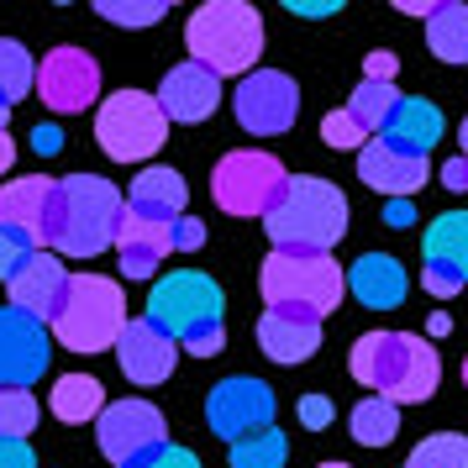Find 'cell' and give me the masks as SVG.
Wrapping results in <instances>:
<instances>
[{"mask_svg": "<svg viewBox=\"0 0 468 468\" xmlns=\"http://www.w3.org/2000/svg\"><path fill=\"white\" fill-rule=\"evenodd\" d=\"M258 290L269 300V311H305V316H332L347 295L342 269L332 253H269Z\"/></svg>", "mask_w": 468, "mask_h": 468, "instance_id": "7", "label": "cell"}, {"mask_svg": "<svg viewBox=\"0 0 468 468\" xmlns=\"http://www.w3.org/2000/svg\"><path fill=\"white\" fill-rule=\"evenodd\" d=\"M295 416H300L305 431H321V426H332V400H326V395H305Z\"/></svg>", "mask_w": 468, "mask_h": 468, "instance_id": "38", "label": "cell"}, {"mask_svg": "<svg viewBox=\"0 0 468 468\" xmlns=\"http://www.w3.org/2000/svg\"><path fill=\"white\" fill-rule=\"evenodd\" d=\"M48 200H53V179L48 174H22V179L0 185V227H22V232L37 237Z\"/></svg>", "mask_w": 468, "mask_h": 468, "instance_id": "25", "label": "cell"}, {"mask_svg": "<svg viewBox=\"0 0 468 468\" xmlns=\"http://www.w3.org/2000/svg\"><path fill=\"white\" fill-rule=\"evenodd\" d=\"M258 347L274 363H305L321 347V321L305 311H263L258 316Z\"/></svg>", "mask_w": 468, "mask_h": 468, "instance_id": "20", "label": "cell"}, {"mask_svg": "<svg viewBox=\"0 0 468 468\" xmlns=\"http://www.w3.org/2000/svg\"><path fill=\"white\" fill-rule=\"evenodd\" d=\"M353 379L363 389H374L384 400L395 405H421L437 395V384H442V358H437V347L416 332H363L353 342Z\"/></svg>", "mask_w": 468, "mask_h": 468, "instance_id": "2", "label": "cell"}, {"mask_svg": "<svg viewBox=\"0 0 468 468\" xmlns=\"http://www.w3.org/2000/svg\"><path fill=\"white\" fill-rule=\"evenodd\" d=\"M200 242H206V221H195V216H179V221H174V248H179V253H195Z\"/></svg>", "mask_w": 468, "mask_h": 468, "instance_id": "40", "label": "cell"}, {"mask_svg": "<svg viewBox=\"0 0 468 468\" xmlns=\"http://www.w3.org/2000/svg\"><path fill=\"white\" fill-rule=\"evenodd\" d=\"M227 295L211 274L200 269H174L169 279H158L148 290V321L158 332H169L185 353L195 358H216L227 347V326H221Z\"/></svg>", "mask_w": 468, "mask_h": 468, "instance_id": "4", "label": "cell"}, {"mask_svg": "<svg viewBox=\"0 0 468 468\" xmlns=\"http://www.w3.org/2000/svg\"><path fill=\"white\" fill-rule=\"evenodd\" d=\"M95 442H101V452H106L116 468H132V463H143L148 452H158V447L169 442V426L158 416V405L116 400L95 416Z\"/></svg>", "mask_w": 468, "mask_h": 468, "instance_id": "10", "label": "cell"}, {"mask_svg": "<svg viewBox=\"0 0 468 468\" xmlns=\"http://www.w3.org/2000/svg\"><path fill=\"white\" fill-rule=\"evenodd\" d=\"M353 442L363 447H389L395 437H400V405L384 400V395H368V400L353 405Z\"/></svg>", "mask_w": 468, "mask_h": 468, "instance_id": "28", "label": "cell"}, {"mask_svg": "<svg viewBox=\"0 0 468 468\" xmlns=\"http://www.w3.org/2000/svg\"><path fill=\"white\" fill-rule=\"evenodd\" d=\"M442 111L431 106V101H421V95H400V106H395V116H389V127H384V143H395V148L405 153H431V143H442Z\"/></svg>", "mask_w": 468, "mask_h": 468, "instance_id": "24", "label": "cell"}, {"mask_svg": "<svg viewBox=\"0 0 468 468\" xmlns=\"http://www.w3.org/2000/svg\"><path fill=\"white\" fill-rule=\"evenodd\" d=\"M426 43L442 64H468V5L463 0H431Z\"/></svg>", "mask_w": 468, "mask_h": 468, "instance_id": "27", "label": "cell"}, {"mask_svg": "<svg viewBox=\"0 0 468 468\" xmlns=\"http://www.w3.org/2000/svg\"><path fill=\"white\" fill-rule=\"evenodd\" d=\"M263 232L274 253H332L347 232V195L321 174H295L269 206Z\"/></svg>", "mask_w": 468, "mask_h": 468, "instance_id": "3", "label": "cell"}, {"mask_svg": "<svg viewBox=\"0 0 468 468\" xmlns=\"http://www.w3.org/2000/svg\"><path fill=\"white\" fill-rule=\"evenodd\" d=\"M5 122H11V111H0V132H5Z\"/></svg>", "mask_w": 468, "mask_h": 468, "instance_id": "49", "label": "cell"}, {"mask_svg": "<svg viewBox=\"0 0 468 468\" xmlns=\"http://www.w3.org/2000/svg\"><path fill=\"white\" fill-rule=\"evenodd\" d=\"M232 111L242 132H253V137H279V132L295 127L300 116V90L290 74H279V69H253V74H242V85L232 95Z\"/></svg>", "mask_w": 468, "mask_h": 468, "instance_id": "11", "label": "cell"}, {"mask_svg": "<svg viewBox=\"0 0 468 468\" xmlns=\"http://www.w3.org/2000/svg\"><path fill=\"white\" fill-rule=\"evenodd\" d=\"M463 384H468V358H463Z\"/></svg>", "mask_w": 468, "mask_h": 468, "instance_id": "51", "label": "cell"}, {"mask_svg": "<svg viewBox=\"0 0 468 468\" xmlns=\"http://www.w3.org/2000/svg\"><path fill=\"white\" fill-rule=\"evenodd\" d=\"M426 332H431V337H447V332H452V321H447V316H431V326H426Z\"/></svg>", "mask_w": 468, "mask_h": 468, "instance_id": "47", "label": "cell"}, {"mask_svg": "<svg viewBox=\"0 0 468 468\" xmlns=\"http://www.w3.org/2000/svg\"><path fill=\"white\" fill-rule=\"evenodd\" d=\"M48 410L64 426H85L106 410V389H101L95 374H64V379L53 384V395H48Z\"/></svg>", "mask_w": 468, "mask_h": 468, "instance_id": "26", "label": "cell"}, {"mask_svg": "<svg viewBox=\"0 0 468 468\" xmlns=\"http://www.w3.org/2000/svg\"><path fill=\"white\" fill-rule=\"evenodd\" d=\"M185 206H190V185H185V174H174V169H143L137 179H132V200H127L132 216L174 227V221L185 216Z\"/></svg>", "mask_w": 468, "mask_h": 468, "instance_id": "23", "label": "cell"}, {"mask_svg": "<svg viewBox=\"0 0 468 468\" xmlns=\"http://www.w3.org/2000/svg\"><path fill=\"white\" fill-rule=\"evenodd\" d=\"M185 48L190 64L206 74H253L258 53H263V16L248 0H206L185 27Z\"/></svg>", "mask_w": 468, "mask_h": 468, "instance_id": "5", "label": "cell"}, {"mask_svg": "<svg viewBox=\"0 0 468 468\" xmlns=\"http://www.w3.org/2000/svg\"><path fill=\"white\" fill-rule=\"evenodd\" d=\"M11 164H16V143H11V137L0 132V174L11 169Z\"/></svg>", "mask_w": 468, "mask_h": 468, "instance_id": "45", "label": "cell"}, {"mask_svg": "<svg viewBox=\"0 0 468 468\" xmlns=\"http://www.w3.org/2000/svg\"><path fill=\"white\" fill-rule=\"evenodd\" d=\"M116 363H122V374L132 384H164L174 374V363H179V342L169 332H158L148 316H137L116 337Z\"/></svg>", "mask_w": 468, "mask_h": 468, "instance_id": "17", "label": "cell"}, {"mask_svg": "<svg viewBox=\"0 0 468 468\" xmlns=\"http://www.w3.org/2000/svg\"><path fill=\"white\" fill-rule=\"evenodd\" d=\"M290 11H300V16H332L337 5H290Z\"/></svg>", "mask_w": 468, "mask_h": 468, "instance_id": "46", "label": "cell"}, {"mask_svg": "<svg viewBox=\"0 0 468 468\" xmlns=\"http://www.w3.org/2000/svg\"><path fill=\"white\" fill-rule=\"evenodd\" d=\"M169 248H174V227H164V221H143V216L122 211L116 253H122V274L127 279H153Z\"/></svg>", "mask_w": 468, "mask_h": 468, "instance_id": "21", "label": "cell"}, {"mask_svg": "<svg viewBox=\"0 0 468 468\" xmlns=\"http://www.w3.org/2000/svg\"><path fill=\"white\" fill-rule=\"evenodd\" d=\"M405 468H468V437L437 431V437H426V442L405 458Z\"/></svg>", "mask_w": 468, "mask_h": 468, "instance_id": "32", "label": "cell"}, {"mask_svg": "<svg viewBox=\"0 0 468 468\" xmlns=\"http://www.w3.org/2000/svg\"><path fill=\"white\" fill-rule=\"evenodd\" d=\"M158 111L169 116V122H206V116H216V106H221V80L216 74H206L200 64H179L164 74V85H158Z\"/></svg>", "mask_w": 468, "mask_h": 468, "instance_id": "19", "label": "cell"}, {"mask_svg": "<svg viewBox=\"0 0 468 468\" xmlns=\"http://www.w3.org/2000/svg\"><path fill=\"white\" fill-rule=\"evenodd\" d=\"M426 295H458L468 284V211H442L426 227V269H421Z\"/></svg>", "mask_w": 468, "mask_h": 468, "instance_id": "14", "label": "cell"}, {"mask_svg": "<svg viewBox=\"0 0 468 468\" xmlns=\"http://www.w3.org/2000/svg\"><path fill=\"white\" fill-rule=\"evenodd\" d=\"M284 458H290V442H284V431H279V426L232 442V468H284Z\"/></svg>", "mask_w": 468, "mask_h": 468, "instance_id": "31", "label": "cell"}, {"mask_svg": "<svg viewBox=\"0 0 468 468\" xmlns=\"http://www.w3.org/2000/svg\"><path fill=\"white\" fill-rule=\"evenodd\" d=\"M53 358V332L16 305H0V389H27Z\"/></svg>", "mask_w": 468, "mask_h": 468, "instance_id": "13", "label": "cell"}, {"mask_svg": "<svg viewBox=\"0 0 468 468\" xmlns=\"http://www.w3.org/2000/svg\"><path fill=\"white\" fill-rule=\"evenodd\" d=\"M274 389L263 379H248V374H232V379H221L211 389V400H206V421H211L216 437H227V442H242V437H253V431H269L274 426Z\"/></svg>", "mask_w": 468, "mask_h": 468, "instance_id": "12", "label": "cell"}, {"mask_svg": "<svg viewBox=\"0 0 468 468\" xmlns=\"http://www.w3.org/2000/svg\"><path fill=\"white\" fill-rule=\"evenodd\" d=\"M32 253H37V237L32 232H22V227H0V279H5V284L22 274Z\"/></svg>", "mask_w": 468, "mask_h": 468, "instance_id": "35", "label": "cell"}, {"mask_svg": "<svg viewBox=\"0 0 468 468\" xmlns=\"http://www.w3.org/2000/svg\"><path fill=\"white\" fill-rule=\"evenodd\" d=\"M395 106H400V90L395 85H374V80H363L358 90H353V101H347V116L358 122L368 137H384V127H389V116H395Z\"/></svg>", "mask_w": 468, "mask_h": 468, "instance_id": "29", "label": "cell"}, {"mask_svg": "<svg viewBox=\"0 0 468 468\" xmlns=\"http://www.w3.org/2000/svg\"><path fill=\"white\" fill-rule=\"evenodd\" d=\"M389 227H410V200H389Z\"/></svg>", "mask_w": 468, "mask_h": 468, "instance_id": "44", "label": "cell"}, {"mask_svg": "<svg viewBox=\"0 0 468 468\" xmlns=\"http://www.w3.org/2000/svg\"><path fill=\"white\" fill-rule=\"evenodd\" d=\"M458 143H463V153H458V158H468V116H463V132H458Z\"/></svg>", "mask_w": 468, "mask_h": 468, "instance_id": "48", "label": "cell"}, {"mask_svg": "<svg viewBox=\"0 0 468 468\" xmlns=\"http://www.w3.org/2000/svg\"><path fill=\"white\" fill-rule=\"evenodd\" d=\"M169 137V116L158 111L148 90H122L111 95L106 106L95 111V143L106 148V158L116 164H143L164 148Z\"/></svg>", "mask_w": 468, "mask_h": 468, "instance_id": "8", "label": "cell"}, {"mask_svg": "<svg viewBox=\"0 0 468 468\" xmlns=\"http://www.w3.org/2000/svg\"><path fill=\"white\" fill-rule=\"evenodd\" d=\"M32 90L53 111H85L90 101H101V64L85 48H53L37 69V80H32Z\"/></svg>", "mask_w": 468, "mask_h": 468, "instance_id": "15", "label": "cell"}, {"mask_svg": "<svg viewBox=\"0 0 468 468\" xmlns=\"http://www.w3.org/2000/svg\"><path fill=\"white\" fill-rule=\"evenodd\" d=\"M426 174H431V164H426L421 153H405V148H395V143H384V137H374V143L358 148V179L374 195L410 200V195L426 185Z\"/></svg>", "mask_w": 468, "mask_h": 468, "instance_id": "16", "label": "cell"}, {"mask_svg": "<svg viewBox=\"0 0 468 468\" xmlns=\"http://www.w3.org/2000/svg\"><path fill=\"white\" fill-rule=\"evenodd\" d=\"M321 143H326V148H337V153H347V148H363V143H374V137H368V132H363L358 122L347 116V111H332V116L321 122Z\"/></svg>", "mask_w": 468, "mask_h": 468, "instance_id": "36", "label": "cell"}, {"mask_svg": "<svg viewBox=\"0 0 468 468\" xmlns=\"http://www.w3.org/2000/svg\"><path fill=\"white\" fill-rule=\"evenodd\" d=\"M442 185L447 190H458V195H468V158H447L442 164Z\"/></svg>", "mask_w": 468, "mask_h": 468, "instance_id": "42", "label": "cell"}, {"mask_svg": "<svg viewBox=\"0 0 468 468\" xmlns=\"http://www.w3.org/2000/svg\"><path fill=\"white\" fill-rule=\"evenodd\" d=\"M37 426V400L27 389H0V437L27 442V431Z\"/></svg>", "mask_w": 468, "mask_h": 468, "instance_id": "33", "label": "cell"}, {"mask_svg": "<svg viewBox=\"0 0 468 468\" xmlns=\"http://www.w3.org/2000/svg\"><path fill=\"white\" fill-rule=\"evenodd\" d=\"M0 468H37L32 447L16 442V437H0Z\"/></svg>", "mask_w": 468, "mask_h": 468, "instance_id": "41", "label": "cell"}, {"mask_svg": "<svg viewBox=\"0 0 468 468\" xmlns=\"http://www.w3.org/2000/svg\"><path fill=\"white\" fill-rule=\"evenodd\" d=\"M395 69H400V58H395V53H368V58H363V80H374V85H395Z\"/></svg>", "mask_w": 468, "mask_h": 468, "instance_id": "39", "label": "cell"}, {"mask_svg": "<svg viewBox=\"0 0 468 468\" xmlns=\"http://www.w3.org/2000/svg\"><path fill=\"white\" fill-rule=\"evenodd\" d=\"M127 326V295L122 284L106 274H69V295L53 316V337L64 342L69 353H106L116 347Z\"/></svg>", "mask_w": 468, "mask_h": 468, "instance_id": "6", "label": "cell"}, {"mask_svg": "<svg viewBox=\"0 0 468 468\" xmlns=\"http://www.w3.org/2000/svg\"><path fill=\"white\" fill-rule=\"evenodd\" d=\"M342 284H347L368 311H395V305L405 300V290H410L400 258H389V253H363L358 263L342 274Z\"/></svg>", "mask_w": 468, "mask_h": 468, "instance_id": "22", "label": "cell"}, {"mask_svg": "<svg viewBox=\"0 0 468 468\" xmlns=\"http://www.w3.org/2000/svg\"><path fill=\"white\" fill-rule=\"evenodd\" d=\"M32 148L43 153V158H53V153L64 148V132H58V127H37V132H32Z\"/></svg>", "mask_w": 468, "mask_h": 468, "instance_id": "43", "label": "cell"}, {"mask_svg": "<svg viewBox=\"0 0 468 468\" xmlns=\"http://www.w3.org/2000/svg\"><path fill=\"white\" fill-rule=\"evenodd\" d=\"M284 179H290V174H284V164H279L274 153L237 148L216 164L211 195L227 216H269V206H274L279 190H284Z\"/></svg>", "mask_w": 468, "mask_h": 468, "instance_id": "9", "label": "cell"}, {"mask_svg": "<svg viewBox=\"0 0 468 468\" xmlns=\"http://www.w3.org/2000/svg\"><path fill=\"white\" fill-rule=\"evenodd\" d=\"M132 468H200V458H195L190 447H179V442H164L158 452H148L143 463H132Z\"/></svg>", "mask_w": 468, "mask_h": 468, "instance_id": "37", "label": "cell"}, {"mask_svg": "<svg viewBox=\"0 0 468 468\" xmlns=\"http://www.w3.org/2000/svg\"><path fill=\"white\" fill-rule=\"evenodd\" d=\"M37 80V69H32V53H27L16 37H0V111H11L22 101L27 90Z\"/></svg>", "mask_w": 468, "mask_h": 468, "instance_id": "30", "label": "cell"}, {"mask_svg": "<svg viewBox=\"0 0 468 468\" xmlns=\"http://www.w3.org/2000/svg\"><path fill=\"white\" fill-rule=\"evenodd\" d=\"M316 468H347V463H316Z\"/></svg>", "mask_w": 468, "mask_h": 468, "instance_id": "50", "label": "cell"}, {"mask_svg": "<svg viewBox=\"0 0 468 468\" xmlns=\"http://www.w3.org/2000/svg\"><path fill=\"white\" fill-rule=\"evenodd\" d=\"M95 11H101L106 22H116V27H153L158 16H169L164 0H101Z\"/></svg>", "mask_w": 468, "mask_h": 468, "instance_id": "34", "label": "cell"}, {"mask_svg": "<svg viewBox=\"0 0 468 468\" xmlns=\"http://www.w3.org/2000/svg\"><path fill=\"white\" fill-rule=\"evenodd\" d=\"M5 290H11V305H16V311H27L32 321L53 326L58 305H64V295H69V269L53 253H43V248H37V253L27 258V269L11 279Z\"/></svg>", "mask_w": 468, "mask_h": 468, "instance_id": "18", "label": "cell"}, {"mask_svg": "<svg viewBox=\"0 0 468 468\" xmlns=\"http://www.w3.org/2000/svg\"><path fill=\"white\" fill-rule=\"evenodd\" d=\"M122 211H127L122 190L111 179H101V174L53 179V200H48V216L37 227V242H53L69 258H95L106 248H116Z\"/></svg>", "mask_w": 468, "mask_h": 468, "instance_id": "1", "label": "cell"}]
</instances>
